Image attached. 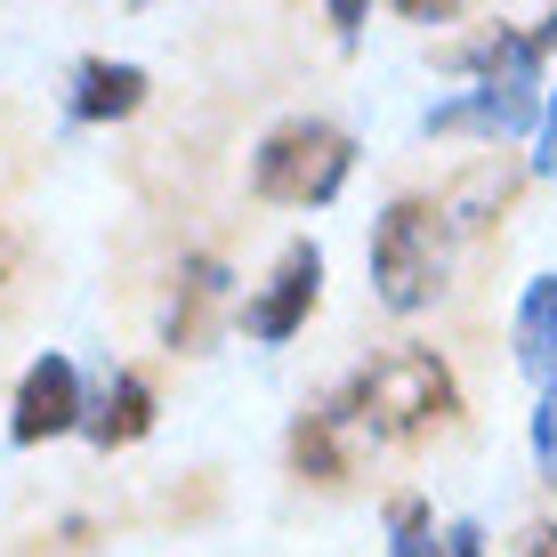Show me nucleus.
Returning <instances> with one entry per match:
<instances>
[{
	"label": "nucleus",
	"instance_id": "0eeeda50",
	"mask_svg": "<svg viewBox=\"0 0 557 557\" xmlns=\"http://www.w3.org/2000/svg\"><path fill=\"white\" fill-rule=\"evenodd\" d=\"M533 122V89H469L429 113V138H517Z\"/></svg>",
	"mask_w": 557,
	"mask_h": 557
},
{
	"label": "nucleus",
	"instance_id": "f257e3e1",
	"mask_svg": "<svg viewBox=\"0 0 557 557\" xmlns=\"http://www.w3.org/2000/svg\"><path fill=\"white\" fill-rule=\"evenodd\" d=\"M453 412H460V388H453L445 356H429V348H396V356L363 363L348 405H339V420H356L380 445H405V436L436 429V420H453Z\"/></svg>",
	"mask_w": 557,
	"mask_h": 557
},
{
	"label": "nucleus",
	"instance_id": "6e6552de",
	"mask_svg": "<svg viewBox=\"0 0 557 557\" xmlns=\"http://www.w3.org/2000/svg\"><path fill=\"white\" fill-rule=\"evenodd\" d=\"M226 307V267L219 259H186L178 267V292H170V315H162V339L170 348H202L210 323Z\"/></svg>",
	"mask_w": 557,
	"mask_h": 557
},
{
	"label": "nucleus",
	"instance_id": "7ed1b4c3",
	"mask_svg": "<svg viewBox=\"0 0 557 557\" xmlns=\"http://www.w3.org/2000/svg\"><path fill=\"white\" fill-rule=\"evenodd\" d=\"M348 170H356V146H348V129H332V122H283V129H267V146H259V162H251V186L267 202H292V210H315V202H332L339 186H348Z\"/></svg>",
	"mask_w": 557,
	"mask_h": 557
},
{
	"label": "nucleus",
	"instance_id": "f3484780",
	"mask_svg": "<svg viewBox=\"0 0 557 557\" xmlns=\"http://www.w3.org/2000/svg\"><path fill=\"white\" fill-rule=\"evenodd\" d=\"M445 557H485V533L476 525H445Z\"/></svg>",
	"mask_w": 557,
	"mask_h": 557
},
{
	"label": "nucleus",
	"instance_id": "dca6fc26",
	"mask_svg": "<svg viewBox=\"0 0 557 557\" xmlns=\"http://www.w3.org/2000/svg\"><path fill=\"white\" fill-rule=\"evenodd\" d=\"M533 170H557V89H549V106H542V153H533Z\"/></svg>",
	"mask_w": 557,
	"mask_h": 557
},
{
	"label": "nucleus",
	"instance_id": "4468645a",
	"mask_svg": "<svg viewBox=\"0 0 557 557\" xmlns=\"http://www.w3.org/2000/svg\"><path fill=\"white\" fill-rule=\"evenodd\" d=\"M388 557H445V542H436V525H429V502H420V493L388 502Z\"/></svg>",
	"mask_w": 557,
	"mask_h": 557
},
{
	"label": "nucleus",
	"instance_id": "9b49d317",
	"mask_svg": "<svg viewBox=\"0 0 557 557\" xmlns=\"http://www.w3.org/2000/svg\"><path fill=\"white\" fill-rule=\"evenodd\" d=\"M517 363L557 388V275H533L517 299Z\"/></svg>",
	"mask_w": 557,
	"mask_h": 557
},
{
	"label": "nucleus",
	"instance_id": "a211bd4d",
	"mask_svg": "<svg viewBox=\"0 0 557 557\" xmlns=\"http://www.w3.org/2000/svg\"><path fill=\"white\" fill-rule=\"evenodd\" d=\"M517 557H557V525H525V542H517Z\"/></svg>",
	"mask_w": 557,
	"mask_h": 557
},
{
	"label": "nucleus",
	"instance_id": "2eb2a0df",
	"mask_svg": "<svg viewBox=\"0 0 557 557\" xmlns=\"http://www.w3.org/2000/svg\"><path fill=\"white\" fill-rule=\"evenodd\" d=\"M533 460H542V476L557 485V388L542 396V412H533Z\"/></svg>",
	"mask_w": 557,
	"mask_h": 557
},
{
	"label": "nucleus",
	"instance_id": "f03ea898",
	"mask_svg": "<svg viewBox=\"0 0 557 557\" xmlns=\"http://www.w3.org/2000/svg\"><path fill=\"white\" fill-rule=\"evenodd\" d=\"M372 283H380V307L412 315L445 292V202H388V219L372 226Z\"/></svg>",
	"mask_w": 557,
	"mask_h": 557
},
{
	"label": "nucleus",
	"instance_id": "f8f14e48",
	"mask_svg": "<svg viewBox=\"0 0 557 557\" xmlns=\"http://www.w3.org/2000/svg\"><path fill=\"white\" fill-rule=\"evenodd\" d=\"M292 469L307 476V485H339V476H348L339 405H323V412H299V420H292Z\"/></svg>",
	"mask_w": 557,
	"mask_h": 557
},
{
	"label": "nucleus",
	"instance_id": "20e7f679",
	"mask_svg": "<svg viewBox=\"0 0 557 557\" xmlns=\"http://www.w3.org/2000/svg\"><path fill=\"white\" fill-rule=\"evenodd\" d=\"M89 405H82V372H73L65 356H41L25 372V388H16V412H9V436L16 445H49V436L82 429Z\"/></svg>",
	"mask_w": 557,
	"mask_h": 557
},
{
	"label": "nucleus",
	"instance_id": "39448f33",
	"mask_svg": "<svg viewBox=\"0 0 557 557\" xmlns=\"http://www.w3.org/2000/svg\"><path fill=\"white\" fill-rule=\"evenodd\" d=\"M315 292H323V251L315 243H292V251L275 259V275H267V292L243 307V332L251 339H292L307 323V307H315Z\"/></svg>",
	"mask_w": 557,
	"mask_h": 557
},
{
	"label": "nucleus",
	"instance_id": "ddd939ff",
	"mask_svg": "<svg viewBox=\"0 0 557 557\" xmlns=\"http://www.w3.org/2000/svg\"><path fill=\"white\" fill-rule=\"evenodd\" d=\"M509 186H517V178H509L502 162H476L469 178L445 195V219H453V226H493V210L509 202Z\"/></svg>",
	"mask_w": 557,
	"mask_h": 557
},
{
	"label": "nucleus",
	"instance_id": "423d86ee",
	"mask_svg": "<svg viewBox=\"0 0 557 557\" xmlns=\"http://www.w3.org/2000/svg\"><path fill=\"white\" fill-rule=\"evenodd\" d=\"M542 41L533 33H476V41H460V49H445V65H460V73H476V89H533L542 82Z\"/></svg>",
	"mask_w": 557,
	"mask_h": 557
},
{
	"label": "nucleus",
	"instance_id": "aec40b11",
	"mask_svg": "<svg viewBox=\"0 0 557 557\" xmlns=\"http://www.w3.org/2000/svg\"><path fill=\"white\" fill-rule=\"evenodd\" d=\"M9 267H16V243H9V226H0V283H9Z\"/></svg>",
	"mask_w": 557,
	"mask_h": 557
},
{
	"label": "nucleus",
	"instance_id": "6ab92c4d",
	"mask_svg": "<svg viewBox=\"0 0 557 557\" xmlns=\"http://www.w3.org/2000/svg\"><path fill=\"white\" fill-rule=\"evenodd\" d=\"M533 41H542V49H557V9L542 16V25H533Z\"/></svg>",
	"mask_w": 557,
	"mask_h": 557
},
{
	"label": "nucleus",
	"instance_id": "1a4fd4ad",
	"mask_svg": "<svg viewBox=\"0 0 557 557\" xmlns=\"http://www.w3.org/2000/svg\"><path fill=\"white\" fill-rule=\"evenodd\" d=\"M146 429H153V388H146L138 372H113L106 396H98V405H89V420H82V436L113 453V445H138Z\"/></svg>",
	"mask_w": 557,
	"mask_h": 557
},
{
	"label": "nucleus",
	"instance_id": "9d476101",
	"mask_svg": "<svg viewBox=\"0 0 557 557\" xmlns=\"http://www.w3.org/2000/svg\"><path fill=\"white\" fill-rule=\"evenodd\" d=\"M146 106V73L138 65H113V57H82L73 73V113L82 122H122V113Z\"/></svg>",
	"mask_w": 557,
	"mask_h": 557
}]
</instances>
